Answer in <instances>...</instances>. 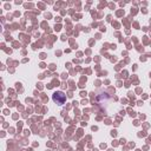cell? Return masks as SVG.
<instances>
[{
	"label": "cell",
	"instance_id": "6da1fadb",
	"mask_svg": "<svg viewBox=\"0 0 151 151\" xmlns=\"http://www.w3.org/2000/svg\"><path fill=\"white\" fill-rule=\"evenodd\" d=\"M52 98H53V101L57 103L58 105H63L66 101V94L64 92H61V91L54 92L53 96H52Z\"/></svg>",
	"mask_w": 151,
	"mask_h": 151
}]
</instances>
